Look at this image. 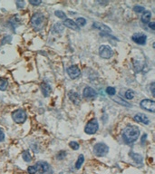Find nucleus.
Wrapping results in <instances>:
<instances>
[{
    "instance_id": "obj_1",
    "label": "nucleus",
    "mask_w": 155,
    "mask_h": 174,
    "mask_svg": "<svg viewBox=\"0 0 155 174\" xmlns=\"http://www.w3.org/2000/svg\"><path fill=\"white\" fill-rule=\"evenodd\" d=\"M140 136V130L137 126L130 125L124 128L122 132V137L126 143H132L138 140Z\"/></svg>"
},
{
    "instance_id": "obj_2",
    "label": "nucleus",
    "mask_w": 155,
    "mask_h": 174,
    "mask_svg": "<svg viewBox=\"0 0 155 174\" xmlns=\"http://www.w3.org/2000/svg\"><path fill=\"white\" fill-rule=\"evenodd\" d=\"M31 25L35 30H40L45 25V16L41 13H35L31 18Z\"/></svg>"
},
{
    "instance_id": "obj_3",
    "label": "nucleus",
    "mask_w": 155,
    "mask_h": 174,
    "mask_svg": "<svg viewBox=\"0 0 155 174\" xmlns=\"http://www.w3.org/2000/svg\"><path fill=\"white\" fill-rule=\"evenodd\" d=\"M108 152H109V147L105 144V143L99 142V143H96L93 147V153L98 157L105 156L108 153Z\"/></svg>"
},
{
    "instance_id": "obj_4",
    "label": "nucleus",
    "mask_w": 155,
    "mask_h": 174,
    "mask_svg": "<svg viewBox=\"0 0 155 174\" xmlns=\"http://www.w3.org/2000/svg\"><path fill=\"white\" fill-rule=\"evenodd\" d=\"M12 118H13L15 123L22 124V123H24L26 122V112L24 110L19 109V110H17V111L13 112Z\"/></svg>"
},
{
    "instance_id": "obj_5",
    "label": "nucleus",
    "mask_w": 155,
    "mask_h": 174,
    "mask_svg": "<svg viewBox=\"0 0 155 174\" xmlns=\"http://www.w3.org/2000/svg\"><path fill=\"white\" fill-rule=\"evenodd\" d=\"M34 166H35V168L36 170V173L48 174V173L52 172L50 165L47 162H36Z\"/></svg>"
},
{
    "instance_id": "obj_6",
    "label": "nucleus",
    "mask_w": 155,
    "mask_h": 174,
    "mask_svg": "<svg viewBox=\"0 0 155 174\" xmlns=\"http://www.w3.org/2000/svg\"><path fill=\"white\" fill-rule=\"evenodd\" d=\"M99 124L96 119H93L91 120L89 123H88L84 128V132L87 134H94L98 131Z\"/></svg>"
},
{
    "instance_id": "obj_7",
    "label": "nucleus",
    "mask_w": 155,
    "mask_h": 174,
    "mask_svg": "<svg viewBox=\"0 0 155 174\" xmlns=\"http://www.w3.org/2000/svg\"><path fill=\"white\" fill-rule=\"evenodd\" d=\"M99 55L101 57L105 58V59H109L111 58V56L113 55V51L112 48L108 45H101L99 48Z\"/></svg>"
},
{
    "instance_id": "obj_8",
    "label": "nucleus",
    "mask_w": 155,
    "mask_h": 174,
    "mask_svg": "<svg viewBox=\"0 0 155 174\" xmlns=\"http://www.w3.org/2000/svg\"><path fill=\"white\" fill-rule=\"evenodd\" d=\"M141 107L144 110H147L151 112H154L155 111V103L152 100H149V99H144L140 103Z\"/></svg>"
},
{
    "instance_id": "obj_9",
    "label": "nucleus",
    "mask_w": 155,
    "mask_h": 174,
    "mask_svg": "<svg viewBox=\"0 0 155 174\" xmlns=\"http://www.w3.org/2000/svg\"><path fill=\"white\" fill-rule=\"evenodd\" d=\"M131 39L134 43L138 44H146V40H147V36L144 34L142 33H136L134 35L131 36Z\"/></svg>"
},
{
    "instance_id": "obj_10",
    "label": "nucleus",
    "mask_w": 155,
    "mask_h": 174,
    "mask_svg": "<svg viewBox=\"0 0 155 174\" xmlns=\"http://www.w3.org/2000/svg\"><path fill=\"white\" fill-rule=\"evenodd\" d=\"M67 73H68V75L70 76V78L75 79V78H77L79 75H80L81 72H80V69L78 68V66H76V65H71L70 67L67 68Z\"/></svg>"
},
{
    "instance_id": "obj_11",
    "label": "nucleus",
    "mask_w": 155,
    "mask_h": 174,
    "mask_svg": "<svg viewBox=\"0 0 155 174\" xmlns=\"http://www.w3.org/2000/svg\"><path fill=\"white\" fill-rule=\"evenodd\" d=\"M134 120L137 123H142L146 125H148L150 123V120L145 114H143V113H137V114L134 117Z\"/></svg>"
},
{
    "instance_id": "obj_12",
    "label": "nucleus",
    "mask_w": 155,
    "mask_h": 174,
    "mask_svg": "<svg viewBox=\"0 0 155 174\" xmlns=\"http://www.w3.org/2000/svg\"><path fill=\"white\" fill-rule=\"evenodd\" d=\"M64 25L66 27H68L72 30H75V31H79L80 30V27L76 25V23L75 21H73L72 19H65L64 22Z\"/></svg>"
},
{
    "instance_id": "obj_13",
    "label": "nucleus",
    "mask_w": 155,
    "mask_h": 174,
    "mask_svg": "<svg viewBox=\"0 0 155 174\" xmlns=\"http://www.w3.org/2000/svg\"><path fill=\"white\" fill-rule=\"evenodd\" d=\"M96 92L92 87H85L83 93V95L85 98H93L96 96Z\"/></svg>"
},
{
    "instance_id": "obj_14",
    "label": "nucleus",
    "mask_w": 155,
    "mask_h": 174,
    "mask_svg": "<svg viewBox=\"0 0 155 174\" xmlns=\"http://www.w3.org/2000/svg\"><path fill=\"white\" fill-rule=\"evenodd\" d=\"M68 96H69V99L75 104L78 105L80 103V96L76 92H75V91H70L68 94Z\"/></svg>"
},
{
    "instance_id": "obj_15",
    "label": "nucleus",
    "mask_w": 155,
    "mask_h": 174,
    "mask_svg": "<svg viewBox=\"0 0 155 174\" xmlns=\"http://www.w3.org/2000/svg\"><path fill=\"white\" fill-rule=\"evenodd\" d=\"M41 91H42L44 96L47 97V96H49V94L51 93V87L48 84H46V82H42L41 84Z\"/></svg>"
},
{
    "instance_id": "obj_16",
    "label": "nucleus",
    "mask_w": 155,
    "mask_h": 174,
    "mask_svg": "<svg viewBox=\"0 0 155 174\" xmlns=\"http://www.w3.org/2000/svg\"><path fill=\"white\" fill-rule=\"evenodd\" d=\"M93 26L94 28L99 29V30H102V31H104V32H107V33H110V32H111V29H110L107 26L102 24V23L95 22V23H93Z\"/></svg>"
},
{
    "instance_id": "obj_17",
    "label": "nucleus",
    "mask_w": 155,
    "mask_h": 174,
    "mask_svg": "<svg viewBox=\"0 0 155 174\" xmlns=\"http://www.w3.org/2000/svg\"><path fill=\"white\" fill-rule=\"evenodd\" d=\"M152 17V13L150 11H144L143 14L142 15V22L144 23V24H148L151 20Z\"/></svg>"
},
{
    "instance_id": "obj_18",
    "label": "nucleus",
    "mask_w": 155,
    "mask_h": 174,
    "mask_svg": "<svg viewBox=\"0 0 155 174\" xmlns=\"http://www.w3.org/2000/svg\"><path fill=\"white\" fill-rule=\"evenodd\" d=\"M64 31V26L61 24H56L53 26V30H52V33L55 34H59L62 33Z\"/></svg>"
},
{
    "instance_id": "obj_19",
    "label": "nucleus",
    "mask_w": 155,
    "mask_h": 174,
    "mask_svg": "<svg viewBox=\"0 0 155 174\" xmlns=\"http://www.w3.org/2000/svg\"><path fill=\"white\" fill-rule=\"evenodd\" d=\"M84 162V155H83V154H80L79 157H78V160H77V162H76V163H75V168H76L77 170H79V169L81 168V166L83 165Z\"/></svg>"
},
{
    "instance_id": "obj_20",
    "label": "nucleus",
    "mask_w": 155,
    "mask_h": 174,
    "mask_svg": "<svg viewBox=\"0 0 155 174\" xmlns=\"http://www.w3.org/2000/svg\"><path fill=\"white\" fill-rule=\"evenodd\" d=\"M22 157H23L24 161L26 162H31V160H32V157L30 155V153H29L28 150H25V152H23V153H22Z\"/></svg>"
},
{
    "instance_id": "obj_21",
    "label": "nucleus",
    "mask_w": 155,
    "mask_h": 174,
    "mask_svg": "<svg viewBox=\"0 0 155 174\" xmlns=\"http://www.w3.org/2000/svg\"><path fill=\"white\" fill-rule=\"evenodd\" d=\"M8 85V82L7 80H6L5 78H0V90L1 91H5Z\"/></svg>"
},
{
    "instance_id": "obj_22",
    "label": "nucleus",
    "mask_w": 155,
    "mask_h": 174,
    "mask_svg": "<svg viewBox=\"0 0 155 174\" xmlns=\"http://www.w3.org/2000/svg\"><path fill=\"white\" fill-rule=\"evenodd\" d=\"M125 97H126V99L128 100H131L132 98L134 97V92L131 90H127L126 92H125Z\"/></svg>"
},
{
    "instance_id": "obj_23",
    "label": "nucleus",
    "mask_w": 155,
    "mask_h": 174,
    "mask_svg": "<svg viewBox=\"0 0 155 174\" xmlns=\"http://www.w3.org/2000/svg\"><path fill=\"white\" fill-rule=\"evenodd\" d=\"M131 156L134 158V160L137 162V163H142L143 162V157L140 155V154H136V153H134V154H131Z\"/></svg>"
},
{
    "instance_id": "obj_24",
    "label": "nucleus",
    "mask_w": 155,
    "mask_h": 174,
    "mask_svg": "<svg viewBox=\"0 0 155 174\" xmlns=\"http://www.w3.org/2000/svg\"><path fill=\"white\" fill-rule=\"evenodd\" d=\"M76 25L78 26H85V24H86V20L84 19V18H83V17H78L77 19H76Z\"/></svg>"
},
{
    "instance_id": "obj_25",
    "label": "nucleus",
    "mask_w": 155,
    "mask_h": 174,
    "mask_svg": "<svg viewBox=\"0 0 155 174\" xmlns=\"http://www.w3.org/2000/svg\"><path fill=\"white\" fill-rule=\"evenodd\" d=\"M114 101H115L116 103H120V104L123 105V106H127V107H130V106H131L130 103H126V102H124L122 99H121L120 97H119V98H116V99H114Z\"/></svg>"
},
{
    "instance_id": "obj_26",
    "label": "nucleus",
    "mask_w": 155,
    "mask_h": 174,
    "mask_svg": "<svg viewBox=\"0 0 155 174\" xmlns=\"http://www.w3.org/2000/svg\"><path fill=\"white\" fill-rule=\"evenodd\" d=\"M116 93V90L114 87H107L106 88V94H109L110 96H113Z\"/></svg>"
},
{
    "instance_id": "obj_27",
    "label": "nucleus",
    "mask_w": 155,
    "mask_h": 174,
    "mask_svg": "<svg viewBox=\"0 0 155 174\" xmlns=\"http://www.w3.org/2000/svg\"><path fill=\"white\" fill-rule=\"evenodd\" d=\"M55 16H56L57 17L61 18V19H65V17H66V15H65L64 12L59 11V10L55 11Z\"/></svg>"
},
{
    "instance_id": "obj_28",
    "label": "nucleus",
    "mask_w": 155,
    "mask_h": 174,
    "mask_svg": "<svg viewBox=\"0 0 155 174\" xmlns=\"http://www.w3.org/2000/svg\"><path fill=\"white\" fill-rule=\"evenodd\" d=\"M69 146H70L71 149L75 150H76L79 149V144H78L77 142H75V141H71V142L69 143Z\"/></svg>"
},
{
    "instance_id": "obj_29",
    "label": "nucleus",
    "mask_w": 155,
    "mask_h": 174,
    "mask_svg": "<svg viewBox=\"0 0 155 174\" xmlns=\"http://www.w3.org/2000/svg\"><path fill=\"white\" fill-rule=\"evenodd\" d=\"M134 10L136 12V13H142V12H144V7L143 6H135L134 7Z\"/></svg>"
},
{
    "instance_id": "obj_30",
    "label": "nucleus",
    "mask_w": 155,
    "mask_h": 174,
    "mask_svg": "<svg viewBox=\"0 0 155 174\" xmlns=\"http://www.w3.org/2000/svg\"><path fill=\"white\" fill-rule=\"evenodd\" d=\"M27 171H28L29 174H35L36 173V170H35L34 165L33 166H29L28 169H27Z\"/></svg>"
},
{
    "instance_id": "obj_31",
    "label": "nucleus",
    "mask_w": 155,
    "mask_h": 174,
    "mask_svg": "<svg viewBox=\"0 0 155 174\" xmlns=\"http://www.w3.org/2000/svg\"><path fill=\"white\" fill-rule=\"evenodd\" d=\"M25 5H26L25 1H17V6L18 8H23V7L25 6Z\"/></svg>"
},
{
    "instance_id": "obj_32",
    "label": "nucleus",
    "mask_w": 155,
    "mask_h": 174,
    "mask_svg": "<svg viewBox=\"0 0 155 174\" xmlns=\"http://www.w3.org/2000/svg\"><path fill=\"white\" fill-rule=\"evenodd\" d=\"M5 139V133H4V131L2 130V128H0V142L3 141Z\"/></svg>"
},
{
    "instance_id": "obj_33",
    "label": "nucleus",
    "mask_w": 155,
    "mask_h": 174,
    "mask_svg": "<svg viewBox=\"0 0 155 174\" xmlns=\"http://www.w3.org/2000/svg\"><path fill=\"white\" fill-rule=\"evenodd\" d=\"M65 155H66L65 152H60V153H58V155H57V158L59 159V160H62L64 157H65Z\"/></svg>"
},
{
    "instance_id": "obj_34",
    "label": "nucleus",
    "mask_w": 155,
    "mask_h": 174,
    "mask_svg": "<svg viewBox=\"0 0 155 174\" xmlns=\"http://www.w3.org/2000/svg\"><path fill=\"white\" fill-rule=\"evenodd\" d=\"M29 3H30L31 5H34V6H39L41 4V1H39V0H37V1H33V0H30Z\"/></svg>"
},
{
    "instance_id": "obj_35",
    "label": "nucleus",
    "mask_w": 155,
    "mask_h": 174,
    "mask_svg": "<svg viewBox=\"0 0 155 174\" xmlns=\"http://www.w3.org/2000/svg\"><path fill=\"white\" fill-rule=\"evenodd\" d=\"M148 26H149V27H150L151 29H152V30L155 29V25H154L153 22H149V23H148Z\"/></svg>"
},
{
    "instance_id": "obj_36",
    "label": "nucleus",
    "mask_w": 155,
    "mask_h": 174,
    "mask_svg": "<svg viewBox=\"0 0 155 174\" xmlns=\"http://www.w3.org/2000/svg\"><path fill=\"white\" fill-rule=\"evenodd\" d=\"M151 90H152V95L154 96L155 95V94H154V82H152V84H151Z\"/></svg>"
}]
</instances>
